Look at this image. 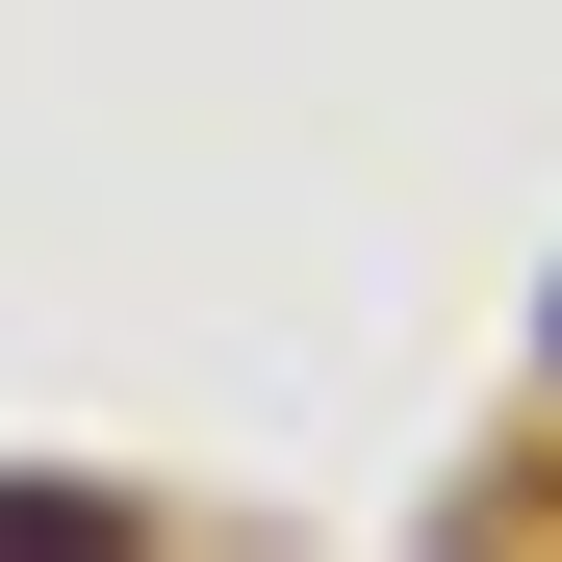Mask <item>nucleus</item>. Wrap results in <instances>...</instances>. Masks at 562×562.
<instances>
[{
  "mask_svg": "<svg viewBox=\"0 0 562 562\" xmlns=\"http://www.w3.org/2000/svg\"><path fill=\"white\" fill-rule=\"evenodd\" d=\"M0 537H52V562H77V537H128V512H103V486H0Z\"/></svg>",
  "mask_w": 562,
  "mask_h": 562,
  "instance_id": "nucleus-1",
  "label": "nucleus"
}]
</instances>
